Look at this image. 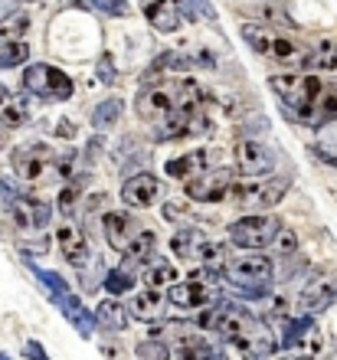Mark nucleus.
Instances as JSON below:
<instances>
[{
	"mask_svg": "<svg viewBox=\"0 0 337 360\" xmlns=\"http://www.w3.org/2000/svg\"><path fill=\"white\" fill-rule=\"evenodd\" d=\"M200 102H203V92H200L197 82H190V79H160L154 86H144V92L134 102V112H138L141 122L158 124L160 118L174 115L177 108Z\"/></svg>",
	"mask_w": 337,
	"mask_h": 360,
	"instance_id": "nucleus-1",
	"label": "nucleus"
},
{
	"mask_svg": "<svg viewBox=\"0 0 337 360\" xmlns=\"http://www.w3.org/2000/svg\"><path fill=\"white\" fill-rule=\"evenodd\" d=\"M220 275L243 298H262L275 278V262L269 256H233L223 262Z\"/></svg>",
	"mask_w": 337,
	"mask_h": 360,
	"instance_id": "nucleus-2",
	"label": "nucleus"
},
{
	"mask_svg": "<svg viewBox=\"0 0 337 360\" xmlns=\"http://www.w3.org/2000/svg\"><path fill=\"white\" fill-rule=\"evenodd\" d=\"M269 86L295 118L311 124L314 102H318V95L324 92V82H321L318 76H308V72H285V76H272Z\"/></svg>",
	"mask_w": 337,
	"mask_h": 360,
	"instance_id": "nucleus-3",
	"label": "nucleus"
},
{
	"mask_svg": "<svg viewBox=\"0 0 337 360\" xmlns=\"http://www.w3.org/2000/svg\"><path fill=\"white\" fill-rule=\"evenodd\" d=\"M243 39L255 49V53H259V56L272 59V63H279V66L305 69V56H308V49L298 46V43H291V39H285V37H279V33H272L269 27L246 23V27H243Z\"/></svg>",
	"mask_w": 337,
	"mask_h": 360,
	"instance_id": "nucleus-4",
	"label": "nucleus"
},
{
	"mask_svg": "<svg viewBox=\"0 0 337 360\" xmlns=\"http://www.w3.org/2000/svg\"><path fill=\"white\" fill-rule=\"evenodd\" d=\"M23 89H27L30 95H37V98H46V102H66L75 92L72 79H69L63 69L49 66V63H33V66H27V72H23Z\"/></svg>",
	"mask_w": 337,
	"mask_h": 360,
	"instance_id": "nucleus-5",
	"label": "nucleus"
},
{
	"mask_svg": "<svg viewBox=\"0 0 337 360\" xmlns=\"http://www.w3.org/2000/svg\"><path fill=\"white\" fill-rule=\"evenodd\" d=\"M281 233V219L272 213H249L229 226V243L239 249H265Z\"/></svg>",
	"mask_w": 337,
	"mask_h": 360,
	"instance_id": "nucleus-6",
	"label": "nucleus"
},
{
	"mask_svg": "<svg viewBox=\"0 0 337 360\" xmlns=\"http://www.w3.org/2000/svg\"><path fill=\"white\" fill-rule=\"evenodd\" d=\"M10 161H13L17 177H23V180H49V177H56V171H59V154L43 141L20 144L17 151L10 154Z\"/></svg>",
	"mask_w": 337,
	"mask_h": 360,
	"instance_id": "nucleus-7",
	"label": "nucleus"
},
{
	"mask_svg": "<svg viewBox=\"0 0 337 360\" xmlns=\"http://www.w3.org/2000/svg\"><path fill=\"white\" fill-rule=\"evenodd\" d=\"M291 177H262V180H249V184H236L233 200L243 210H272L275 203H281V197L288 193Z\"/></svg>",
	"mask_w": 337,
	"mask_h": 360,
	"instance_id": "nucleus-8",
	"label": "nucleus"
},
{
	"mask_svg": "<svg viewBox=\"0 0 337 360\" xmlns=\"http://www.w3.org/2000/svg\"><path fill=\"white\" fill-rule=\"evenodd\" d=\"M249 318L253 314L246 311V308H236V304L229 302H216L213 308H203V314H200V328L210 334H220L223 341L233 344L239 334H243V328L249 324Z\"/></svg>",
	"mask_w": 337,
	"mask_h": 360,
	"instance_id": "nucleus-9",
	"label": "nucleus"
},
{
	"mask_svg": "<svg viewBox=\"0 0 337 360\" xmlns=\"http://www.w3.org/2000/svg\"><path fill=\"white\" fill-rule=\"evenodd\" d=\"M279 347L281 351H291L298 360H311L318 354L321 331H318V324L311 321V314H298V318H291V321L285 324V334H281Z\"/></svg>",
	"mask_w": 337,
	"mask_h": 360,
	"instance_id": "nucleus-10",
	"label": "nucleus"
},
{
	"mask_svg": "<svg viewBox=\"0 0 337 360\" xmlns=\"http://www.w3.org/2000/svg\"><path fill=\"white\" fill-rule=\"evenodd\" d=\"M4 213H7L10 226L20 229V233H39V229L49 223V217H53V207H49L46 200L39 197H17L10 207H4Z\"/></svg>",
	"mask_w": 337,
	"mask_h": 360,
	"instance_id": "nucleus-11",
	"label": "nucleus"
},
{
	"mask_svg": "<svg viewBox=\"0 0 337 360\" xmlns=\"http://www.w3.org/2000/svg\"><path fill=\"white\" fill-rule=\"evenodd\" d=\"M233 158H236L239 174H243V177H253V180H262L265 174H272V171H275V161H279L269 144L253 141V138H246V141L236 144Z\"/></svg>",
	"mask_w": 337,
	"mask_h": 360,
	"instance_id": "nucleus-12",
	"label": "nucleus"
},
{
	"mask_svg": "<svg viewBox=\"0 0 337 360\" xmlns=\"http://www.w3.org/2000/svg\"><path fill=\"white\" fill-rule=\"evenodd\" d=\"M236 187V171L233 167H213V171L200 174V177L187 180V197L200 200V203H220V200Z\"/></svg>",
	"mask_w": 337,
	"mask_h": 360,
	"instance_id": "nucleus-13",
	"label": "nucleus"
},
{
	"mask_svg": "<svg viewBox=\"0 0 337 360\" xmlns=\"http://www.w3.org/2000/svg\"><path fill=\"white\" fill-rule=\"evenodd\" d=\"M167 302L177 304V308H184V311H190V308H210V304L220 302V288H216V282H200V278L190 275L187 282L170 285Z\"/></svg>",
	"mask_w": 337,
	"mask_h": 360,
	"instance_id": "nucleus-14",
	"label": "nucleus"
},
{
	"mask_svg": "<svg viewBox=\"0 0 337 360\" xmlns=\"http://www.w3.org/2000/svg\"><path fill=\"white\" fill-rule=\"evenodd\" d=\"M233 347L239 354H243L246 360H265L275 347H279V341H275V334L269 331V324L259 321V318H249V324L243 328V334L233 341Z\"/></svg>",
	"mask_w": 337,
	"mask_h": 360,
	"instance_id": "nucleus-15",
	"label": "nucleus"
},
{
	"mask_svg": "<svg viewBox=\"0 0 337 360\" xmlns=\"http://www.w3.org/2000/svg\"><path fill=\"white\" fill-rule=\"evenodd\" d=\"M141 223L128 213V210H108L102 217V233L105 239H108V246L115 249V252H128L132 249V243L141 236Z\"/></svg>",
	"mask_w": 337,
	"mask_h": 360,
	"instance_id": "nucleus-16",
	"label": "nucleus"
},
{
	"mask_svg": "<svg viewBox=\"0 0 337 360\" xmlns=\"http://www.w3.org/2000/svg\"><path fill=\"white\" fill-rule=\"evenodd\" d=\"M160 197V180L154 177L151 171H138L132 174V177L125 180V187H122V200L128 203L132 210H148L154 207Z\"/></svg>",
	"mask_w": 337,
	"mask_h": 360,
	"instance_id": "nucleus-17",
	"label": "nucleus"
},
{
	"mask_svg": "<svg viewBox=\"0 0 337 360\" xmlns=\"http://www.w3.org/2000/svg\"><path fill=\"white\" fill-rule=\"evenodd\" d=\"M337 304V275H318L305 285V292L298 295V308L305 314H318L324 308Z\"/></svg>",
	"mask_w": 337,
	"mask_h": 360,
	"instance_id": "nucleus-18",
	"label": "nucleus"
},
{
	"mask_svg": "<svg viewBox=\"0 0 337 360\" xmlns=\"http://www.w3.org/2000/svg\"><path fill=\"white\" fill-rule=\"evenodd\" d=\"M56 246H59V252L66 256L69 266H75L79 272H82L85 262L92 259V249H89V236H85L79 226H72V223H63V226L56 229Z\"/></svg>",
	"mask_w": 337,
	"mask_h": 360,
	"instance_id": "nucleus-19",
	"label": "nucleus"
},
{
	"mask_svg": "<svg viewBox=\"0 0 337 360\" xmlns=\"http://www.w3.org/2000/svg\"><path fill=\"white\" fill-rule=\"evenodd\" d=\"M141 13L151 20V27L160 33H174L184 23L180 0H141Z\"/></svg>",
	"mask_w": 337,
	"mask_h": 360,
	"instance_id": "nucleus-20",
	"label": "nucleus"
},
{
	"mask_svg": "<svg viewBox=\"0 0 337 360\" xmlns=\"http://www.w3.org/2000/svg\"><path fill=\"white\" fill-rule=\"evenodd\" d=\"M210 164H213V151L200 148V151H187V154H180V158H170L164 164V174L177 180H193L210 171Z\"/></svg>",
	"mask_w": 337,
	"mask_h": 360,
	"instance_id": "nucleus-21",
	"label": "nucleus"
},
{
	"mask_svg": "<svg viewBox=\"0 0 337 360\" xmlns=\"http://www.w3.org/2000/svg\"><path fill=\"white\" fill-rule=\"evenodd\" d=\"M53 302L59 304L63 318L72 324L75 331L82 334V338H92V331H95V324H98V318H95V311H89V308H85L82 298H75L72 292H66V295H56Z\"/></svg>",
	"mask_w": 337,
	"mask_h": 360,
	"instance_id": "nucleus-22",
	"label": "nucleus"
},
{
	"mask_svg": "<svg viewBox=\"0 0 337 360\" xmlns=\"http://www.w3.org/2000/svg\"><path fill=\"white\" fill-rule=\"evenodd\" d=\"M128 314L134 321H148V324L160 321L164 318V295L154 292V288H144L128 302Z\"/></svg>",
	"mask_w": 337,
	"mask_h": 360,
	"instance_id": "nucleus-23",
	"label": "nucleus"
},
{
	"mask_svg": "<svg viewBox=\"0 0 337 360\" xmlns=\"http://www.w3.org/2000/svg\"><path fill=\"white\" fill-rule=\"evenodd\" d=\"M95 318H98V324H102V328H108V331H115V334H122L125 328H128V321H132L128 304L115 302V298H105V302L95 308Z\"/></svg>",
	"mask_w": 337,
	"mask_h": 360,
	"instance_id": "nucleus-24",
	"label": "nucleus"
},
{
	"mask_svg": "<svg viewBox=\"0 0 337 360\" xmlns=\"http://www.w3.org/2000/svg\"><path fill=\"white\" fill-rule=\"evenodd\" d=\"M141 282L158 292V288H164V285L177 282V269L170 266L167 259L154 256V259H148V262H144V269H141Z\"/></svg>",
	"mask_w": 337,
	"mask_h": 360,
	"instance_id": "nucleus-25",
	"label": "nucleus"
},
{
	"mask_svg": "<svg viewBox=\"0 0 337 360\" xmlns=\"http://www.w3.org/2000/svg\"><path fill=\"white\" fill-rule=\"evenodd\" d=\"M337 122V82L324 86V92L314 102V115H311V128H324V124Z\"/></svg>",
	"mask_w": 337,
	"mask_h": 360,
	"instance_id": "nucleus-26",
	"label": "nucleus"
},
{
	"mask_svg": "<svg viewBox=\"0 0 337 360\" xmlns=\"http://www.w3.org/2000/svg\"><path fill=\"white\" fill-rule=\"evenodd\" d=\"M203 246H206V236L200 233V229H193V226L177 229V233H174V239H170V249H174L177 256H184V259H187V256L197 259Z\"/></svg>",
	"mask_w": 337,
	"mask_h": 360,
	"instance_id": "nucleus-27",
	"label": "nucleus"
},
{
	"mask_svg": "<svg viewBox=\"0 0 337 360\" xmlns=\"http://www.w3.org/2000/svg\"><path fill=\"white\" fill-rule=\"evenodd\" d=\"M305 69L308 72H334L337 69V46L334 43H318V46L308 49V56H305Z\"/></svg>",
	"mask_w": 337,
	"mask_h": 360,
	"instance_id": "nucleus-28",
	"label": "nucleus"
},
{
	"mask_svg": "<svg viewBox=\"0 0 337 360\" xmlns=\"http://www.w3.org/2000/svg\"><path fill=\"white\" fill-rule=\"evenodd\" d=\"M154 246H158V236L151 233V229H141V236L132 243V249L125 252V269H138L144 266L148 259H154Z\"/></svg>",
	"mask_w": 337,
	"mask_h": 360,
	"instance_id": "nucleus-29",
	"label": "nucleus"
},
{
	"mask_svg": "<svg viewBox=\"0 0 337 360\" xmlns=\"http://www.w3.org/2000/svg\"><path fill=\"white\" fill-rule=\"evenodd\" d=\"M122 112H125V102H122V98H105V102L92 112V124H95V131H105V128H112V124H118Z\"/></svg>",
	"mask_w": 337,
	"mask_h": 360,
	"instance_id": "nucleus-30",
	"label": "nucleus"
},
{
	"mask_svg": "<svg viewBox=\"0 0 337 360\" xmlns=\"http://www.w3.org/2000/svg\"><path fill=\"white\" fill-rule=\"evenodd\" d=\"M180 360H226V354L216 351L206 338H200V334H197L190 344H184V347H180Z\"/></svg>",
	"mask_w": 337,
	"mask_h": 360,
	"instance_id": "nucleus-31",
	"label": "nucleus"
},
{
	"mask_svg": "<svg viewBox=\"0 0 337 360\" xmlns=\"http://www.w3.org/2000/svg\"><path fill=\"white\" fill-rule=\"evenodd\" d=\"M102 285L108 288V295H125V292H134V275L128 269H108L102 278Z\"/></svg>",
	"mask_w": 337,
	"mask_h": 360,
	"instance_id": "nucleus-32",
	"label": "nucleus"
},
{
	"mask_svg": "<svg viewBox=\"0 0 337 360\" xmlns=\"http://www.w3.org/2000/svg\"><path fill=\"white\" fill-rule=\"evenodd\" d=\"M134 357L138 360H170V347L160 338H148L134 347Z\"/></svg>",
	"mask_w": 337,
	"mask_h": 360,
	"instance_id": "nucleus-33",
	"label": "nucleus"
},
{
	"mask_svg": "<svg viewBox=\"0 0 337 360\" xmlns=\"http://www.w3.org/2000/svg\"><path fill=\"white\" fill-rule=\"evenodd\" d=\"M33 275H37L39 285H43V288H46L53 298H56V295H66V292H69V282H66V278H63L59 272H53V269H37V266H33Z\"/></svg>",
	"mask_w": 337,
	"mask_h": 360,
	"instance_id": "nucleus-34",
	"label": "nucleus"
},
{
	"mask_svg": "<svg viewBox=\"0 0 337 360\" xmlns=\"http://www.w3.org/2000/svg\"><path fill=\"white\" fill-rule=\"evenodd\" d=\"M27 118H30L27 102H23V98H10L7 108H4V122H0V124H7V128H23V124H27Z\"/></svg>",
	"mask_w": 337,
	"mask_h": 360,
	"instance_id": "nucleus-35",
	"label": "nucleus"
},
{
	"mask_svg": "<svg viewBox=\"0 0 337 360\" xmlns=\"http://www.w3.org/2000/svg\"><path fill=\"white\" fill-rule=\"evenodd\" d=\"M85 180H69V187H63V193H59V213H66V217H72L75 213V200H79V190H82Z\"/></svg>",
	"mask_w": 337,
	"mask_h": 360,
	"instance_id": "nucleus-36",
	"label": "nucleus"
},
{
	"mask_svg": "<svg viewBox=\"0 0 337 360\" xmlns=\"http://www.w3.org/2000/svg\"><path fill=\"white\" fill-rule=\"evenodd\" d=\"M98 13H105V17H128L132 13V4L128 0H89Z\"/></svg>",
	"mask_w": 337,
	"mask_h": 360,
	"instance_id": "nucleus-37",
	"label": "nucleus"
},
{
	"mask_svg": "<svg viewBox=\"0 0 337 360\" xmlns=\"http://www.w3.org/2000/svg\"><path fill=\"white\" fill-rule=\"evenodd\" d=\"M272 249H275V256H291L298 249V236L291 229H281L279 236H275V243H272Z\"/></svg>",
	"mask_w": 337,
	"mask_h": 360,
	"instance_id": "nucleus-38",
	"label": "nucleus"
},
{
	"mask_svg": "<svg viewBox=\"0 0 337 360\" xmlns=\"http://www.w3.org/2000/svg\"><path fill=\"white\" fill-rule=\"evenodd\" d=\"M98 79H102V82H108V86H115V82H118L112 56H102V59H98Z\"/></svg>",
	"mask_w": 337,
	"mask_h": 360,
	"instance_id": "nucleus-39",
	"label": "nucleus"
},
{
	"mask_svg": "<svg viewBox=\"0 0 337 360\" xmlns=\"http://www.w3.org/2000/svg\"><path fill=\"white\" fill-rule=\"evenodd\" d=\"M17 197H23V193H20V190L13 187V184H7V180H0V207H10V203H13Z\"/></svg>",
	"mask_w": 337,
	"mask_h": 360,
	"instance_id": "nucleus-40",
	"label": "nucleus"
},
{
	"mask_svg": "<svg viewBox=\"0 0 337 360\" xmlns=\"http://www.w3.org/2000/svg\"><path fill=\"white\" fill-rule=\"evenodd\" d=\"M20 10V0H0V23H7V20L17 17Z\"/></svg>",
	"mask_w": 337,
	"mask_h": 360,
	"instance_id": "nucleus-41",
	"label": "nucleus"
},
{
	"mask_svg": "<svg viewBox=\"0 0 337 360\" xmlns=\"http://www.w3.org/2000/svg\"><path fill=\"white\" fill-rule=\"evenodd\" d=\"M23 354H27L30 360H49V354L43 351V344H39V341H27V344H23Z\"/></svg>",
	"mask_w": 337,
	"mask_h": 360,
	"instance_id": "nucleus-42",
	"label": "nucleus"
},
{
	"mask_svg": "<svg viewBox=\"0 0 337 360\" xmlns=\"http://www.w3.org/2000/svg\"><path fill=\"white\" fill-rule=\"evenodd\" d=\"M7 102H10V92H7V86L0 82V108H7Z\"/></svg>",
	"mask_w": 337,
	"mask_h": 360,
	"instance_id": "nucleus-43",
	"label": "nucleus"
},
{
	"mask_svg": "<svg viewBox=\"0 0 337 360\" xmlns=\"http://www.w3.org/2000/svg\"><path fill=\"white\" fill-rule=\"evenodd\" d=\"M0 360H10V357H7V354H0Z\"/></svg>",
	"mask_w": 337,
	"mask_h": 360,
	"instance_id": "nucleus-44",
	"label": "nucleus"
},
{
	"mask_svg": "<svg viewBox=\"0 0 337 360\" xmlns=\"http://www.w3.org/2000/svg\"><path fill=\"white\" fill-rule=\"evenodd\" d=\"M331 360H337V351H334V354H331Z\"/></svg>",
	"mask_w": 337,
	"mask_h": 360,
	"instance_id": "nucleus-45",
	"label": "nucleus"
}]
</instances>
